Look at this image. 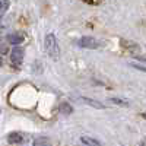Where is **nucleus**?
<instances>
[{
	"label": "nucleus",
	"instance_id": "1a4fd4ad",
	"mask_svg": "<svg viewBox=\"0 0 146 146\" xmlns=\"http://www.w3.org/2000/svg\"><path fill=\"white\" fill-rule=\"evenodd\" d=\"M72 111H73V110H72V107L69 105V104H66V102H63L62 105H60V113H62V114H72Z\"/></svg>",
	"mask_w": 146,
	"mask_h": 146
},
{
	"label": "nucleus",
	"instance_id": "0eeeda50",
	"mask_svg": "<svg viewBox=\"0 0 146 146\" xmlns=\"http://www.w3.org/2000/svg\"><path fill=\"white\" fill-rule=\"evenodd\" d=\"M7 142H9V143H12V145H19V143H22V142H23V137H22L21 133L13 131V133H10V135L7 136Z\"/></svg>",
	"mask_w": 146,
	"mask_h": 146
},
{
	"label": "nucleus",
	"instance_id": "423d86ee",
	"mask_svg": "<svg viewBox=\"0 0 146 146\" xmlns=\"http://www.w3.org/2000/svg\"><path fill=\"white\" fill-rule=\"evenodd\" d=\"M23 40H25V35L21 34V32H16V34L9 35V42H10V44H13V45H19V44H22Z\"/></svg>",
	"mask_w": 146,
	"mask_h": 146
},
{
	"label": "nucleus",
	"instance_id": "20e7f679",
	"mask_svg": "<svg viewBox=\"0 0 146 146\" xmlns=\"http://www.w3.org/2000/svg\"><path fill=\"white\" fill-rule=\"evenodd\" d=\"M121 45H123L127 51L130 53H139L140 51V47L135 42H131V41H127V40H121Z\"/></svg>",
	"mask_w": 146,
	"mask_h": 146
},
{
	"label": "nucleus",
	"instance_id": "9b49d317",
	"mask_svg": "<svg viewBox=\"0 0 146 146\" xmlns=\"http://www.w3.org/2000/svg\"><path fill=\"white\" fill-rule=\"evenodd\" d=\"M110 101H111L113 104H117V105H129V101L121 100V98H115V96H114V98H111Z\"/></svg>",
	"mask_w": 146,
	"mask_h": 146
},
{
	"label": "nucleus",
	"instance_id": "f257e3e1",
	"mask_svg": "<svg viewBox=\"0 0 146 146\" xmlns=\"http://www.w3.org/2000/svg\"><path fill=\"white\" fill-rule=\"evenodd\" d=\"M44 45H45L47 54L50 56V58L57 62L60 58V48H58V42H57L56 35L54 34H47L45 38H44Z\"/></svg>",
	"mask_w": 146,
	"mask_h": 146
},
{
	"label": "nucleus",
	"instance_id": "6e6552de",
	"mask_svg": "<svg viewBox=\"0 0 146 146\" xmlns=\"http://www.w3.org/2000/svg\"><path fill=\"white\" fill-rule=\"evenodd\" d=\"M80 142H82L85 146H102L96 139L89 137V136H82V137H80Z\"/></svg>",
	"mask_w": 146,
	"mask_h": 146
},
{
	"label": "nucleus",
	"instance_id": "7ed1b4c3",
	"mask_svg": "<svg viewBox=\"0 0 146 146\" xmlns=\"http://www.w3.org/2000/svg\"><path fill=\"white\" fill-rule=\"evenodd\" d=\"M23 56H25V51H23L22 47H15L13 50L10 51V60L15 66H21L23 62Z\"/></svg>",
	"mask_w": 146,
	"mask_h": 146
},
{
	"label": "nucleus",
	"instance_id": "f8f14e48",
	"mask_svg": "<svg viewBox=\"0 0 146 146\" xmlns=\"http://www.w3.org/2000/svg\"><path fill=\"white\" fill-rule=\"evenodd\" d=\"M7 6H9V0H0V12L6 10Z\"/></svg>",
	"mask_w": 146,
	"mask_h": 146
},
{
	"label": "nucleus",
	"instance_id": "9d476101",
	"mask_svg": "<svg viewBox=\"0 0 146 146\" xmlns=\"http://www.w3.org/2000/svg\"><path fill=\"white\" fill-rule=\"evenodd\" d=\"M34 146H50V142H48V139H45V137H38L34 142Z\"/></svg>",
	"mask_w": 146,
	"mask_h": 146
},
{
	"label": "nucleus",
	"instance_id": "f03ea898",
	"mask_svg": "<svg viewBox=\"0 0 146 146\" xmlns=\"http://www.w3.org/2000/svg\"><path fill=\"white\" fill-rule=\"evenodd\" d=\"M78 44L82 48H91V50H95V48H98V47L102 45L101 41H98L96 38H92V36H82Z\"/></svg>",
	"mask_w": 146,
	"mask_h": 146
},
{
	"label": "nucleus",
	"instance_id": "ddd939ff",
	"mask_svg": "<svg viewBox=\"0 0 146 146\" xmlns=\"http://www.w3.org/2000/svg\"><path fill=\"white\" fill-rule=\"evenodd\" d=\"M2 62H3V60H2V57H0V66H2Z\"/></svg>",
	"mask_w": 146,
	"mask_h": 146
},
{
	"label": "nucleus",
	"instance_id": "39448f33",
	"mask_svg": "<svg viewBox=\"0 0 146 146\" xmlns=\"http://www.w3.org/2000/svg\"><path fill=\"white\" fill-rule=\"evenodd\" d=\"M80 101H82V102H85L86 105H91V107L96 108V110H102V108H105V105H104L102 102L95 101V100H89V98H86V96H80Z\"/></svg>",
	"mask_w": 146,
	"mask_h": 146
}]
</instances>
